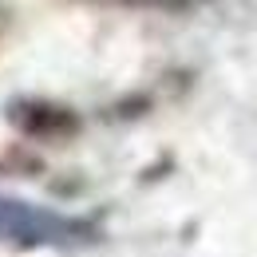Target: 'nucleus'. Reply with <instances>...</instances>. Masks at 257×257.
<instances>
[{
    "mask_svg": "<svg viewBox=\"0 0 257 257\" xmlns=\"http://www.w3.org/2000/svg\"><path fill=\"white\" fill-rule=\"evenodd\" d=\"M99 229L83 218H71L64 210L40 206L28 198L0 194V245L16 249H75L91 245Z\"/></svg>",
    "mask_w": 257,
    "mask_h": 257,
    "instance_id": "obj_1",
    "label": "nucleus"
},
{
    "mask_svg": "<svg viewBox=\"0 0 257 257\" xmlns=\"http://www.w3.org/2000/svg\"><path fill=\"white\" fill-rule=\"evenodd\" d=\"M151 4H186V0H151Z\"/></svg>",
    "mask_w": 257,
    "mask_h": 257,
    "instance_id": "obj_2",
    "label": "nucleus"
}]
</instances>
